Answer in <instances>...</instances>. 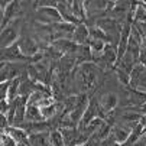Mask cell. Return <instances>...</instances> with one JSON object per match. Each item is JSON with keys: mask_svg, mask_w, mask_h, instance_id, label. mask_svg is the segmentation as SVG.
<instances>
[{"mask_svg": "<svg viewBox=\"0 0 146 146\" xmlns=\"http://www.w3.org/2000/svg\"><path fill=\"white\" fill-rule=\"evenodd\" d=\"M98 117V104H97V98H90V104L84 113V116H82L80 124H78V129L80 130H84L87 129L90 124Z\"/></svg>", "mask_w": 146, "mask_h": 146, "instance_id": "6", "label": "cell"}, {"mask_svg": "<svg viewBox=\"0 0 146 146\" xmlns=\"http://www.w3.org/2000/svg\"><path fill=\"white\" fill-rule=\"evenodd\" d=\"M9 86H10V81H7V82H2V87H0V100H7Z\"/></svg>", "mask_w": 146, "mask_h": 146, "instance_id": "18", "label": "cell"}, {"mask_svg": "<svg viewBox=\"0 0 146 146\" xmlns=\"http://www.w3.org/2000/svg\"><path fill=\"white\" fill-rule=\"evenodd\" d=\"M140 110H142V113H143V114H146V104H145V106H143Z\"/></svg>", "mask_w": 146, "mask_h": 146, "instance_id": "20", "label": "cell"}, {"mask_svg": "<svg viewBox=\"0 0 146 146\" xmlns=\"http://www.w3.org/2000/svg\"><path fill=\"white\" fill-rule=\"evenodd\" d=\"M23 61L31 62V59H28V58L22 54V51H20L17 42L13 44V45L9 46V48L2 49V62H23Z\"/></svg>", "mask_w": 146, "mask_h": 146, "instance_id": "7", "label": "cell"}, {"mask_svg": "<svg viewBox=\"0 0 146 146\" xmlns=\"http://www.w3.org/2000/svg\"><path fill=\"white\" fill-rule=\"evenodd\" d=\"M133 19H135V23H146V9L143 6V2L137 3V7L135 9L133 13Z\"/></svg>", "mask_w": 146, "mask_h": 146, "instance_id": "15", "label": "cell"}, {"mask_svg": "<svg viewBox=\"0 0 146 146\" xmlns=\"http://www.w3.org/2000/svg\"><path fill=\"white\" fill-rule=\"evenodd\" d=\"M130 88L139 90V91H146V67H143L140 62L136 64L130 74Z\"/></svg>", "mask_w": 146, "mask_h": 146, "instance_id": "5", "label": "cell"}, {"mask_svg": "<svg viewBox=\"0 0 146 146\" xmlns=\"http://www.w3.org/2000/svg\"><path fill=\"white\" fill-rule=\"evenodd\" d=\"M97 104H98V117L106 120V117L117 109L119 97L113 91L103 93L100 97H97Z\"/></svg>", "mask_w": 146, "mask_h": 146, "instance_id": "1", "label": "cell"}, {"mask_svg": "<svg viewBox=\"0 0 146 146\" xmlns=\"http://www.w3.org/2000/svg\"><path fill=\"white\" fill-rule=\"evenodd\" d=\"M51 145L52 146H67L65 140H64V136H62V133L59 130L51 132Z\"/></svg>", "mask_w": 146, "mask_h": 146, "instance_id": "16", "label": "cell"}, {"mask_svg": "<svg viewBox=\"0 0 146 146\" xmlns=\"http://www.w3.org/2000/svg\"><path fill=\"white\" fill-rule=\"evenodd\" d=\"M71 7H72V13L74 16L80 20L81 23H84L87 20V10H86V6H84V2H71Z\"/></svg>", "mask_w": 146, "mask_h": 146, "instance_id": "13", "label": "cell"}, {"mask_svg": "<svg viewBox=\"0 0 146 146\" xmlns=\"http://www.w3.org/2000/svg\"><path fill=\"white\" fill-rule=\"evenodd\" d=\"M17 45H19L20 51H22V54L28 59H31V62H32V58L36 54H39V45H38V42H36V40H33L29 35H23V33L20 35V38L17 40Z\"/></svg>", "mask_w": 146, "mask_h": 146, "instance_id": "4", "label": "cell"}, {"mask_svg": "<svg viewBox=\"0 0 146 146\" xmlns=\"http://www.w3.org/2000/svg\"><path fill=\"white\" fill-rule=\"evenodd\" d=\"M56 9H58V12L61 13V17H62V20H64V22L71 23V25H75V26L81 25V22H80V20L74 16V13H72L71 2H59Z\"/></svg>", "mask_w": 146, "mask_h": 146, "instance_id": "9", "label": "cell"}, {"mask_svg": "<svg viewBox=\"0 0 146 146\" xmlns=\"http://www.w3.org/2000/svg\"><path fill=\"white\" fill-rule=\"evenodd\" d=\"M42 120H44V117L40 114V109L36 106H32V104H28L25 121H42Z\"/></svg>", "mask_w": 146, "mask_h": 146, "instance_id": "14", "label": "cell"}, {"mask_svg": "<svg viewBox=\"0 0 146 146\" xmlns=\"http://www.w3.org/2000/svg\"><path fill=\"white\" fill-rule=\"evenodd\" d=\"M2 146H19V145L10 135L2 133Z\"/></svg>", "mask_w": 146, "mask_h": 146, "instance_id": "17", "label": "cell"}, {"mask_svg": "<svg viewBox=\"0 0 146 146\" xmlns=\"http://www.w3.org/2000/svg\"><path fill=\"white\" fill-rule=\"evenodd\" d=\"M29 145L31 146H52L51 145V132L29 135Z\"/></svg>", "mask_w": 146, "mask_h": 146, "instance_id": "11", "label": "cell"}, {"mask_svg": "<svg viewBox=\"0 0 146 146\" xmlns=\"http://www.w3.org/2000/svg\"><path fill=\"white\" fill-rule=\"evenodd\" d=\"M72 40L78 45H88L90 44V31L86 23H81L75 28L72 33Z\"/></svg>", "mask_w": 146, "mask_h": 146, "instance_id": "10", "label": "cell"}, {"mask_svg": "<svg viewBox=\"0 0 146 146\" xmlns=\"http://www.w3.org/2000/svg\"><path fill=\"white\" fill-rule=\"evenodd\" d=\"M52 46L55 49H58L62 55H74V54H77V51L80 48V45L75 44L72 39H58L52 44Z\"/></svg>", "mask_w": 146, "mask_h": 146, "instance_id": "8", "label": "cell"}, {"mask_svg": "<svg viewBox=\"0 0 146 146\" xmlns=\"http://www.w3.org/2000/svg\"><path fill=\"white\" fill-rule=\"evenodd\" d=\"M5 133L10 135V136L17 142V145H29V135H28L25 130H22V129L15 127V126H10Z\"/></svg>", "mask_w": 146, "mask_h": 146, "instance_id": "12", "label": "cell"}, {"mask_svg": "<svg viewBox=\"0 0 146 146\" xmlns=\"http://www.w3.org/2000/svg\"><path fill=\"white\" fill-rule=\"evenodd\" d=\"M101 145L103 146H121V145H119L116 140H114V137L110 135L109 137H106V139H104L103 142H101Z\"/></svg>", "mask_w": 146, "mask_h": 146, "instance_id": "19", "label": "cell"}, {"mask_svg": "<svg viewBox=\"0 0 146 146\" xmlns=\"http://www.w3.org/2000/svg\"><path fill=\"white\" fill-rule=\"evenodd\" d=\"M28 65L25 62H2L0 68V82H7L15 78H19L25 71Z\"/></svg>", "mask_w": 146, "mask_h": 146, "instance_id": "2", "label": "cell"}, {"mask_svg": "<svg viewBox=\"0 0 146 146\" xmlns=\"http://www.w3.org/2000/svg\"><path fill=\"white\" fill-rule=\"evenodd\" d=\"M16 23L17 22H12L5 29H2V40H0V44H2V49L9 48L13 44H16L19 40V38H20V35H22Z\"/></svg>", "mask_w": 146, "mask_h": 146, "instance_id": "3", "label": "cell"}]
</instances>
